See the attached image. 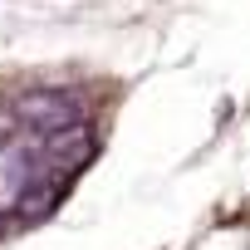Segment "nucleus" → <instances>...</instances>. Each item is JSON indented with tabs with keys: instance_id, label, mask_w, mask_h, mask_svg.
I'll use <instances>...</instances> for the list:
<instances>
[{
	"instance_id": "nucleus-1",
	"label": "nucleus",
	"mask_w": 250,
	"mask_h": 250,
	"mask_svg": "<svg viewBox=\"0 0 250 250\" xmlns=\"http://www.w3.org/2000/svg\"><path fill=\"white\" fill-rule=\"evenodd\" d=\"M20 123H30V128H40L44 138L49 133H64V128H79L83 123V108L69 98V93H54V88H40V93H25L15 103Z\"/></svg>"
},
{
	"instance_id": "nucleus-2",
	"label": "nucleus",
	"mask_w": 250,
	"mask_h": 250,
	"mask_svg": "<svg viewBox=\"0 0 250 250\" xmlns=\"http://www.w3.org/2000/svg\"><path fill=\"white\" fill-rule=\"evenodd\" d=\"M44 152H49L54 162L74 167V162H83V157L93 152V133L83 128V123H79V128H64V133H49V138H44Z\"/></svg>"
},
{
	"instance_id": "nucleus-3",
	"label": "nucleus",
	"mask_w": 250,
	"mask_h": 250,
	"mask_svg": "<svg viewBox=\"0 0 250 250\" xmlns=\"http://www.w3.org/2000/svg\"><path fill=\"white\" fill-rule=\"evenodd\" d=\"M54 196H59V187H44V191H30V196H20V211H25V216H44Z\"/></svg>"
}]
</instances>
